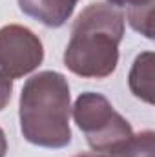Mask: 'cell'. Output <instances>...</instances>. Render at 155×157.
I'll return each instance as SVG.
<instances>
[{"label": "cell", "mask_w": 155, "mask_h": 157, "mask_svg": "<svg viewBox=\"0 0 155 157\" xmlns=\"http://www.w3.org/2000/svg\"><path fill=\"white\" fill-rule=\"evenodd\" d=\"M71 113L93 152L113 154L133 137L131 124L115 112L113 104L102 93H80Z\"/></svg>", "instance_id": "3"}, {"label": "cell", "mask_w": 155, "mask_h": 157, "mask_svg": "<svg viewBox=\"0 0 155 157\" xmlns=\"http://www.w3.org/2000/svg\"><path fill=\"white\" fill-rule=\"evenodd\" d=\"M113 157H155V133L152 130H144L141 133H133V137L120 146Z\"/></svg>", "instance_id": "7"}, {"label": "cell", "mask_w": 155, "mask_h": 157, "mask_svg": "<svg viewBox=\"0 0 155 157\" xmlns=\"http://www.w3.org/2000/svg\"><path fill=\"white\" fill-rule=\"evenodd\" d=\"M77 4L78 0H18L20 11L46 28H62Z\"/></svg>", "instance_id": "5"}, {"label": "cell", "mask_w": 155, "mask_h": 157, "mask_svg": "<svg viewBox=\"0 0 155 157\" xmlns=\"http://www.w3.org/2000/svg\"><path fill=\"white\" fill-rule=\"evenodd\" d=\"M108 4L115 6L117 9H137V7H150L155 6V0H108Z\"/></svg>", "instance_id": "10"}, {"label": "cell", "mask_w": 155, "mask_h": 157, "mask_svg": "<svg viewBox=\"0 0 155 157\" xmlns=\"http://www.w3.org/2000/svg\"><path fill=\"white\" fill-rule=\"evenodd\" d=\"M71 93L59 71H40L24 82L18 119L24 139L40 148L60 150L71 143Z\"/></svg>", "instance_id": "2"}, {"label": "cell", "mask_w": 155, "mask_h": 157, "mask_svg": "<svg viewBox=\"0 0 155 157\" xmlns=\"http://www.w3.org/2000/svg\"><path fill=\"white\" fill-rule=\"evenodd\" d=\"M153 64L155 57L152 51H142L131 64L128 86L130 91L146 104H153Z\"/></svg>", "instance_id": "6"}, {"label": "cell", "mask_w": 155, "mask_h": 157, "mask_svg": "<svg viewBox=\"0 0 155 157\" xmlns=\"http://www.w3.org/2000/svg\"><path fill=\"white\" fill-rule=\"evenodd\" d=\"M124 13L108 2L86 6L71 28L64 66L82 78H106L117 70L124 37Z\"/></svg>", "instance_id": "1"}, {"label": "cell", "mask_w": 155, "mask_h": 157, "mask_svg": "<svg viewBox=\"0 0 155 157\" xmlns=\"http://www.w3.org/2000/svg\"><path fill=\"white\" fill-rule=\"evenodd\" d=\"M75 157H113L112 154H99V152H89V154H78Z\"/></svg>", "instance_id": "12"}, {"label": "cell", "mask_w": 155, "mask_h": 157, "mask_svg": "<svg viewBox=\"0 0 155 157\" xmlns=\"http://www.w3.org/2000/svg\"><path fill=\"white\" fill-rule=\"evenodd\" d=\"M153 9L155 6L150 7H137V9H128L126 18L128 24L146 39H153Z\"/></svg>", "instance_id": "8"}, {"label": "cell", "mask_w": 155, "mask_h": 157, "mask_svg": "<svg viewBox=\"0 0 155 157\" xmlns=\"http://www.w3.org/2000/svg\"><path fill=\"white\" fill-rule=\"evenodd\" d=\"M7 154V139H6V132L0 128V157H6Z\"/></svg>", "instance_id": "11"}, {"label": "cell", "mask_w": 155, "mask_h": 157, "mask_svg": "<svg viewBox=\"0 0 155 157\" xmlns=\"http://www.w3.org/2000/svg\"><path fill=\"white\" fill-rule=\"evenodd\" d=\"M44 60L39 35L20 24L0 28V71L15 80L33 73Z\"/></svg>", "instance_id": "4"}, {"label": "cell", "mask_w": 155, "mask_h": 157, "mask_svg": "<svg viewBox=\"0 0 155 157\" xmlns=\"http://www.w3.org/2000/svg\"><path fill=\"white\" fill-rule=\"evenodd\" d=\"M13 93V80L0 71V112L7 108Z\"/></svg>", "instance_id": "9"}]
</instances>
